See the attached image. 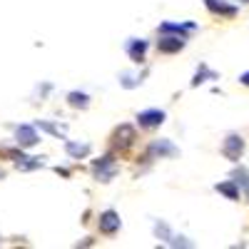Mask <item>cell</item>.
Listing matches in <instances>:
<instances>
[{
    "instance_id": "6da1fadb",
    "label": "cell",
    "mask_w": 249,
    "mask_h": 249,
    "mask_svg": "<svg viewBox=\"0 0 249 249\" xmlns=\"http://www.w3.org/2000/svg\"><path fill=\"white\" fill-rule=\"evenodd\" d=\"M152 230H155V237L162 242V244H167V247H182V249H190V247H195L190 239H187V237H182V234H175L172 230H170V224L167 222H155V227H152Z\"/></svg>"
},
{
    "instance_id": "7a4b0ae2",
    "label": "cell",
    "mask_w": 249,
    "mask_h": 249,
    "mask_svg": "<svg viewBox=\"0 0 249 249\" xmlns=\"http://www.w3.org/2000/svg\"><path fill=\"white\" fill-rule=\"evenodd\" d=\"M92 175H95V179H100V182L115 179V175H117L115 157H112V155H105L102 160H95V162H92Z\"/></svg>"
},
{
    "instance_id": "3957f363",
    "label": "cell",
    "mask_w": 249,
    "mask_h": 249,
    "mask_svg": "<svg viewBox=\"0 0 249 249\" xmlns=\"http://www.w3.org/2000/svg\"><path fill=\"white\" fill-rule=\"evenodd\" d=\"M135 140H137V132H135L132 124H120V127L112 132V147L124 152V150H130L135 144Z\"/></svg>"
},
{
    "instance_id": "277c9868",
    "label": "cell",
    "mask_w": 249,
    "mask_h": 249,
    "mask_svg": "<svg viewBox=\"0 0 249 249\" xmlns=\"http://www.w3.org/2000/svg\"><path fill=\"white\" fill-rule=\"evenodd\" d=\"M184 45H187V37L172 35V33H162V37L157 40V50L164 55H175V53L184 50Z\"/></svg>"
},
{
    "instance_id": "5b68a950",
    "label": "cell",
    "mask_w": 249,
    "mask_h": 249,
    "mask_svg": "<svg viewBox=\"0 0 249 249\" xmlns=\"http://www.w3.org/2000/svg\"><path fill=\"white\" fill-rule=\"evenodd\" d=\"M15 142H18L23 150L35 147V144L40 142V137H37V124H18V127H15Z\"/></svg>"
},
{
    "instance_id": "8992f818",
    "label": "cell",
    "mask_w": 249,
    "mask_h": 249,
    "mask_svg": "<svg viewBox=\"0 0 249 249\" xmlns=\"http://www.w3.org/2000/svg\"><path fill=\"white\" fill-rule=\"evenodd\" d=\"M222 155L230 162H239L244 155V140L239 135H227V140L222 144Z\"/></svg>"
},
{
    "instance_id": "52a82bcc",
    "label": "cell",
    "mask_w": 249,
    "mask_h": 249,
    "mask_svg": "<svg viewBox=\"0 0 249 249\" xmlns=\"http://www.w3.org/2000/svg\"><path fill=\"white\" fill-rule=\"evenodd\" d=\"M204 5H207V10H210L212 15H219L224 20H232V18L239 15V8L232 5V3H227V0H204Z\"/></svg>"
},
{
    "instance_id": "ba28073f",
    "label": "cell",
    "mask_w": 249,
    "mask_h": 249,
    "mask_svg": "<svg viewBox=\"0 0 249 249\" xmlns=\"http://www.w3.org/2000/svg\"><path fill=\"white\" fill-rule=\"evenodd\" d=\"M147 155H150L152 160H157V157H177L179 150L175 147L170 140H152L150 147H147Z\"/></svg>"
},
{
    "instance_id": "9c48e42d",
    "label": "cell",
    "mask_w": 249,
    "mask_h": 249,
    "mask_svg": "<svg viewBox=\"0 0 249 249\" xmlns=\"http://www.w3.org/2000/svg\"><path fill=\"white\" fill-rule=\"evenodd\" d=\"M164 110H142L140 115H137V124L140 127H144V130H155V127H160V124L164 122Z\"/></svg>"
},
{
    "instance_id": "30bf717a",
    "label": "cell",
    "mask_w": 249,
    "mask_h": 249,
    "mask_svg": "<svg viewBox=\"0 0 249 249\" xmlns=\"http://www.w3.org/2000/svg\"><path fill=\"white\" fill-rule=\"evenodd\" d=\"M97 227H100L102 234H115V232H120V227H122L120 214H117L115 210H105V212L100 214V219H97Z\"/></svg>"
},
{
    "instance_id": "8fae6325",
    "label": "cell",
    "mask_w": 249,
    "mask_h": 249,
    "mask_svg": "<svg viewBox=\"0 0 249 249\" xmlns=\"http://www.w3.org/2000/svg\"><path fill=\"white\" fill-rule=\"evenodd\" d=\"M124 50H127V57L140 65V62H144V55H147V40H142V37H130L127 45H124Z\"/></svg>"
},
{
    "instance_id": "7c38bea8",
    "label": "cell",
    "mask_w": 249,
    "mask_h": 249,
    "mask_svg": "<svg viewBox=\"0 0 249 249\" xmlns=\"http://www.w3.org/2000/svg\"><path fill=\"white\" fill-rule=\"evenodd\" d=\"M197 30V23H162L160 33H172V35H182V37H190Z\"/></svg>"
},
{
    "instance_id": "4fadbf2b",
    "label": "cell",
    "mask_w": 249,
    "mask_h": 249,
    "mask_svg": "<svg viewBox=\"0 0 249 249\" xmlns=\"http://www.w3.org/2000/svg\"><path fill=\"white\" fill-rule=\"evenodd\" d=\"M214 190L219 192V195H224L227 199H232V202H237L239 199V195H242V187H239V182L232 177V179H227V182H219V184H214Z\"/></svg>"
},
{
    "instance_id": "5bb4252c",
    "label": "cell",
    "mask_w": 249,
    "mask_h": 249,
    "mask_svg": "<svg viewBox=\"0 0 249 249\" xmlns=\"http://www.w3.org/2000/svg\"><path fill=\"white\" fill-rule=\"evenodd\" d=\"M90 144L88 142H72V140H65V152L72 157V160H80V157H88L90 155Z\"/></svg>"
},
{
    "instance_id": "9a60e30c",
    "label": "cell",
    "mask_w": 249,
    "mask_h": 249,
    "mask_svg": "<svg viewBox=\"0 0 249 249\" xmlns=\"http://www.w3.org/2000/svg\"><path fill=\"white\" fill-rule=\"evenodd\" d=\"M207 80H219V72L210 70V68H207L204 62H202V65H199V70L195 72V77H192V82H190V85H192V88H199L202 82H207Z\"/></svg>"
},
{
    "instance_id": "2e32d148",
    "label": "cell",
    "mask_w": 249,
    "mask_h": 249,
    "mask_svg": "<svg viewBox=\"0 0 249 249\" xmlns=\"http://www.w3.org/2000/svg\"><path fill=\"white\" fill-rule=\"evenodd\" d=\"M68 105L75 107V110H85V107L90 105V95H88V92L72 90V92H68Z\"/></svg>"
},
{
    "instance_id": "e0dca14e",
    "label": "cell",
    "mask_w": 249,
    "mask_h": 249,
    "mask_svg": "<svg viewBox=\"0 0 249 249\" xmlns=\"http://www.w3.org/2000/svg\"><path fill=\"white\" fill-rule=\"evenodd\" d=\"M15 167H18L20 172L40 170V167H43V157H23V160H18V162H15Z\"/></svg>"
},
{
    "instance_id": "ac0fdd59",
    "label": "cell",
    "mask_w": 249,
    "mask_h": 249,
    "mask_svg": "<svg viewBox=\"0 0 249 249\" xmlns=\"http://www.w3.org/2000/svg\"><path fill=\"white\" fill-rule=\"evenodd\" d=\"M232 177L239 182L242 192H244V195H247V199H249V170H247V167H239V170H234V172H232Z\"/></svg>"
},
{
    "instance_id": "d6986e66",
    "label": "cell",
    "mask_w": 249,
    "mask_h": 249,
    "mask_svg": "<svg viewBox=\"0 0 249 249\" xmlns=\"http://www.w3.org/2000/svg\"><path fill=\"white\" fill-rule=\"evenodd\" d=\"M35 124H37L40 130H45V132H50V135L60 137V140H62V135H65V130H62V127H57V124H53V122H45V120H37Z\"/></svg>"
},
{
    "instance_id": "ffe728a7",
    "label": "cell",
    "mask_w": 249,
    "mask_h": 249,
    "mask_svg": "<svg viewBox=\"0 0 249 249\" xmlns=\"http://www.w3.org/2000/svg\"><path fill=\"white\" fill-rule=\"evenodd\" d=\"M140 82H142V80H140L137 75H130V72H122V75H120V85H122L124 90H132V88H137Z\"/></svg>"
},
{
    "instance_id": "44dd1931",
    "label": "cell",
    "mask_w": 249,
    "mask_h": 249,
    "mask_svg": "<svg viewBox=\"0 0 249 249\" xmlns=\"http://www.w3.org/2000/svg\"><path fill=\"white\" fill-rule=\"evenodd\" d=\"M239 85H244V88H249V70L239 75Z\"/></svg>"
},
{
    "instance_id": "7402d4cb",
    "label": "cell",
    "mask_w": 249,
    "mask_h": 249,
    "mask_svg": "<svg viewBox=\"0 0 249 249\" xmlns=\"http://www.w3.org/2000/svg\"><path fill=\"white\" fill-rule=\"evenodd\" d=\"M55 172H57V175H62V177H70V172H68L65 167H55Z\"/></svg>"
},
{
    "instance_id": "603a6c76",
    "label": "cell",
    "mask_w": 249,
    "mask_h": 249,
    "mask_svg": "<svg viewBox=\"0 0 249 249\" xmlns=\"http://www.w3.org/2000/svg\"><path fill=\"white\" fill-rule=\"evenodd\" d=\"M3 177H5V172H3V170H0V179H3Z\"/></svg>"
},
{
    "instance_id": "cb8c5ba5",
    "label": "cell",
    "mask_w": 249,
    "mask_h": 249,
    "mask_svg": "<svg viewBox=\"0 0 249 249\" xmlns=\"http://www.w3.org/2000/svg\"><path fill=\"white\" fill-rule=\"evenodd\" d=\"M247 3H249V0H247Z\"/></svg>"
}]
</instances>
